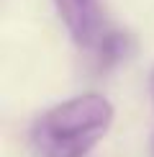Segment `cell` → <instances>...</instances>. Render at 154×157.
Wrapping results in <instances>:
<instances>
[{
  "mask_svg": "<svg viewBox=\"0 0 154 157\" xmlns=\"http://www.w3.org/2000/svg\"><path fill=\"white\" fill-rule=\"evenodd\" d=\"M113 124V106L100 93H82L38 116L31 132L41 157H85Z\"/></svg>",
  "mask_w": 154,
  "mask_h": 157,
  "instance_id": "1",
  "label": "cell"
},
{
  "mask_svg": "<svg viewBox=\"0 0 154 157\" xmlns=\"http://www.w3.org/2000/svg\"><path fill=\"white\" fill-rule=\"evenodd\" d=\"M67 34L82 49L100 41V0H54Z\"/></svg>",
  "mask_w": 154,
  "mask_h": 157,
  "instance_id": "2",
  "label": "cell"
}]
</instances>
